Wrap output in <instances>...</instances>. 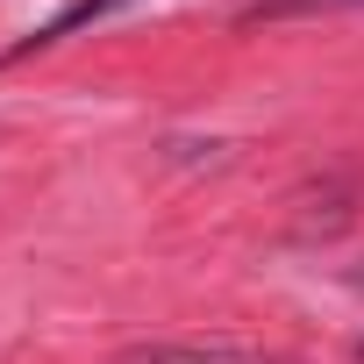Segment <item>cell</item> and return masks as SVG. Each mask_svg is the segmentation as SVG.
Returning <instances> with one entry per match:
<instances>
[{
	"instance_id": "2",
	"label": "cell",
	"mask_w": 364,
	"mask_h": 364,
	"mask_svg": "<svg viewBox=\"0 0 364 364\" xmlns=\"http://www.w3.org/2000/svg\"><path fill=\"white\" fill-rule=\"evenodd\" d=\"M129 364H243L236 343H178V350H143Z\"/></svg>"
},
{
	"instance_id": "3",
	"label": "cell",
	"mask_w": 364,
	"mask_h": 364,
	"mask_svg": "<svg viewBox=\"0 0 364 364\" xmlns=\"http://www.w3.org/2000/svg\"><path fill=\"white\" fill-rule=\"evenodd\" d=\"M286 8H343V0H286Z\"/></svg>"
},
{
	"instance_id": "1",
	"label": "cell",
	"mask_w": 364,
	"mask_h": 364,
	"mask_svg": "<svg viewBox=\"0 0 364 364\" xmlns=\"http://www.w3.org/2000/svg\"><path fill=\"white\" fill-rule=\"evenodd\" d=\"M122 8H136V0H65L50 22H36L22 43H8V50H0V65H22V58H36V50H58L65 36H79V29H93V22H114Z\"/></svg>"
},
{
	"instance_id": "4",
	"label": "cell",
	"mask_w": 364,
	"mask_h": 364,
	"mask_svg": "<svg viewBox=\"0 0 364 364\" xmlns=\"http://www.w3.org/2000/svg\"><path fill=\"white\" fill-rule=\"evenodd\" d=\"M350 357H357V364H364V336H357V350H350Z\"/></svg>"
}]
</instances>
